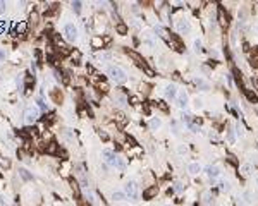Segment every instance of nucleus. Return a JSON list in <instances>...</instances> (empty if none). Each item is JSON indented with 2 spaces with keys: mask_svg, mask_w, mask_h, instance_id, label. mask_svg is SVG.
I'll return each mask as SVG.
<instances>
[{
  "mask_svg": "<svg viewBox=\"0 0 258 206\" xmlns=\"http://www.w3.org/2000/svg\"><path fill=\"white\" fill-rule=\"evenodd\" d=\"M244 199L250 203V201H251V192H244Z\"/></svg>",
  "mask_w": 258,
  "mask_h": 206,
  "instance_id": "25",
  "label": "nucleus"
},
{
  "mask_svg": "<svg viewBox=\"0 0 258 206\" xmlns=\"http://www.w3.org/2000/svg\"><path fill=\"white\" fill-rule=\"evenodd\" d=\"M109 74H110V77L116 81V83H119V84L126 83V79H127L126 72H124L121 67H110V69H109Z\"/></svg>",
  "mask_w": 258,
  "mask_h": 206,
  "instance_id": "1",
  "label": "nucleus"
},
{
  "mask_svg": "<svg viewBox=\"0 0 258 206\" xmlns=\"http://www.w3.org/2000/svg\"><path fill=\"white\" fill-rule=\"evenodd\" d=\"M64 33H65V38H67L69 41H76L78 40V29H76V26L74 24H65V28H64Z\"/></svg>",
  "mask_w": 258,
  "mask_h": 206,
  "instance_id": "3",
  "label": "nucleus"
},
{
  "mask_svg": "<svg viewBox=\"0 0 258 206\" xmlns=\"http://www.w3.org/2000/svg\"><path fill=\"white\" fill-rule=\"evenodd\" d=\"M157 192H158V187L157 185H152L150 189H146L145 192H143V198H145V199H150V198H153Z\"/></svg>",
  "mask_w": 258,
  "mask_h": 206,
  "instance_id": "10",
  "label": "nucleus"
},
{
  "mask_svg": "<svg viewBox=\"0 0 258 206\" xmlns=\"http://www.w3.org/2000/svg\"><path fill=\"white\" fill-rule=\"evenodd\" d=\"M102 156L105 158V162H107L109 165H114V167H116V160H117V156L114 155V151H110V149H103V151H102Z\"/></svg>",
  "mask_w": 258,
  "mask_h": 206,
  "instance_id": "6",
  "label": "nucleus"
},
{
  "mask_svg": "<svg viewBox=\"0 0 258 206\" xmlns=\"http://www.w3.org/2000/svg\"><path fill=\"white\" fill-rule=\"evenodd\" d=\"M116 167H117L119 170H126V162H124L122 158H117V160H116Z\"/></svg>",
  "mask_w": 258,
  "mask_h": 206,
  "instance_id": "17",
  "label": "nucleus"
},
{
  "mask_svg": "<svg viewBox=\"0 0 258 206\" xmlns=\"http://www.w3.org/2000/svg\"><path fill=\"white\" fill-rule=\"evenodd\" d=\"M205 174L208 175V177H210V179H215V177H219V175H220V168H219V167H206L205 168Z\"/></svg>",
  "mask_w": 258,
  "mask_h": 206,
  "instance_id": "9",
  "label": "nucleus"
},
{
  "mask_svg": "<svg viewBox=\"0 0 258 206\" xmlns=\"http://www.w3.org/2000/svg\"><path fill=\"white\" fill-rule=\"evenodd\" d=\"M227 137H229V141H234V134H232V131L227 132Z\"/></svg>",
  "mask_w": 258,
  "mask_h": 206,
  "instance_id": "27",
  "label": "nucleus"
},
{
  "mask_svg": "<svg viewBox=\"0 0 258 206\" xmlns=\"http://www.w3.org/2000/svg\"><path fill=\"white\" fill-rule=\"evenodd\" d=\"M256 182H258V177H256Z\"/></svg>",
  "mask_w": 258,
  "mask_h": 206,
  "instance_id": "31",
  "label": "nucleus"
},
{
  "mask_svg": "<svg viewBox=\"0 0 258 206\" xmlns=\"http://www.w3.org/2000/svg\"><path fill=\"white\" fill-rule=\"evenodd\" d=\"M5 9H7V4H5V2H0V14H4Z\"/></svg>",
  "mask_w": 258,
  "mask_h": 206,
  "instance_id": "21",
  "label": "nucleus"
},
{
  "mask_svg": "<svg viewBox=\"0 0 258 206\" xmlns=\"http://www.w3.org/2000/svg\"><path fill=\"white\" fill-rule=\"evenodd\" d=\"M131 55H132V57H136L138 60H141V58H139V55H136V53H131ZM139 64H141V67H145V69H146V65H145V60H143V62H139Z\"/></svg>",
  "mask_w": 258,
  "mask_h": 206,
  "instance_id": "24",
  "label": "nucleus"
},
{
  "mask_svg": "<svg viewBox=\"0 0 258 206\" xmlns=\"http://www.w3.org/2000/svg\"><path fill=\"white\" fill-rule=\"evenodd\" d=\"M220 189H222V191H229L231 187H229V184H227V182H222V184H220Z\"/></svg>",
  "mask_w": 258,
  "mask_h": 206,
  "instance_id": "22",
  "label": "nucleus"
},
{
  "mask_svg": "<svg viewBox=\"0 0 258 206\" xmlns=\"http://www.w3.org/2000/svg\"><path fill=\"white\" fill-rule=\"evenodd\" d=\"M124 198H126V192H119V191H117V192L112 194V199L114 201H122Z\"/></svg>",
  "mask_w": 258,
  "mask_h": 206,
  "instance_id": "15",
  "label": "nucleus"
},
{
  "mask_svg": "<svg viewBox=\"0 0 258 206\" xmlns=\"http://www.w3.org/2000/svg\"><path fill=\"white\" fill-rule=\"evenodd\" d=\"M24 119H26V122H35L38 119V108H35V106H29L26 110V113H24Z\"/></svg>",
  "mask_w": 258,
  "mask_h": 206,
  "instance_id": "4",
  "label": "nucleus"
},
{
  "mask_svg": "<svg viewBox=\"0 0 258 206\" xmlns=\"http://www.w3.org/2000/svg\"><path fill=\"white\" fill-rule=\"evenodd\" d=\"M195 48L196 50H201V41L200 40H195Z\"/></svg>",
  "mask_w": 258,
  "mask_h": 206,
  "instance_id": "23",
  "label": "nucleus"
},
{
  "mask_svg": "<svg viewBox=\"0 0 258 206\" xmlns=\"http://www.w3.org/2000/svg\"><path fill=\"white\" fill-rule=\"evenodd\" d=\"M256 29H258V26H256Z\"/></svg>",
  "mask_w": 258,
  "mask_h": 206,
  "instance_id": "32",
  "label": "nucleus"
},
{
  "mask_svg": "<svg viewBox=\"0 0 258 206\" xmlns=\"http://www.w3.org/2000/svg\"><path fill=\"white\" fill-rule=\"evenodd\" d=\"M236 129H237V131H236V132H237V136H243V134H244V131H243V129H241L239 126H237Z\"/></svg>",
  "mask_w": 258,
  "mask_h": 206,
  "instance_id": "26",
  "label": "nucleus"
},
{
  "mask_svg": "<svg viewBox=\"0 0 258 206\" xmlns=\"http://www.w3.org/2000/svg\"><path fill=\"white\" fill-rule=\"evenodd\" d=\"M188 170H189V174L196 175V174H200V172H201V165L200 163H189Z\"/></svg>",
  "mask_w": 258,
  "mask_h": 206,
  "instance_id": "11",
  "label": "nucleus"
},
{
  "mask_svg": "<svg viewBox=\"0 0 258 206\" xmlns=\"http://www.w3.org/2000/svg\"><path fill=\"white\" fill-rule=\"evenodd\" d=\"M165 96H167L169 100H176L177 98V88H176V84L165 86Z\"/></svg>",
  "mask_w": 258,
  "mask_h": 206,
  "instance_id": "7",
  "label": "nucleus"
},
{
  "mask_svg": "<svg viewBox=\"0 0 258 206\" xmlns=\"http://www.w3.org/2000/svg\"><path fill=\"white\" fill-rule=\"evenodd\" d=\"M117 31L121 33V34H126V31H127V28L124 26V24H119V26H117Z\"/></svg>",
  "mask_w": 258,
  "mask_h": 206,
  "instance_id": "18",
  "label": "nucleus"
},
{
  "mask_svg": "<svg viewBox=\"0 0 258 206\" xmlns=\"http://www.w3.org/2000/svg\"><path fill=\"white\" fill-rule=\"evenodd\" d=\"M160 126H162V120H160V119H152V120H150V127H152V129H158Z\"/></svg>",
  "mask_w": 258,
  "mask_h": 206,
  "instance_id": "16",
  "label": "nucleus"
},
{
  "mask_svg": "<svg viewBox=\"0 0 258 206\" xmlns=\"http://www.w3.org/2000/svg\"><path fill=\"white\" fill-rule=\"evenodd\" d=\"M126 196H129V198L134 199V201L139 198V189H138V184L134 180H129L126 184Z\"/></svg>",
  "mask_w": 258,
  "mask_h": 206,
  "instance_id": "2",
  "label": "nucleus"
},
{
  "mask_svg": "<svg viewBox=\"0 0 258 206\" xmlns=\"http://www.w3.org/2000/svg\"><path fill=\"white\" fill-rule=\"evenodd\" d=\"M0 206H7V198L4 194H0Z\"/></svg>",
  "mask_w": 258,
  "mask_h": 206,
  "instance_id": "20",
  "label": "nucleus"
},
{
  "mask_svg": "<svg viewBox=\"0 0 258 206\" xmlns=\"http://www.w3.org/2000/svg\"><path fill=\"white\" fill-rule=\"evenodd\" d=\"M72 9L76 12H81V2H72Z\"/></svg>",
  "mask_w": 258,
  "mask_h": 206,
  "instance_id": "19",
  "label": "nucleus"
},
{
  "mask_svg": "<svg viewBox=\"0 0 258 206\" xmlns=\"http://www.w3.org/2000/svg\"><path fill=\"white\" fill-rule=\"evenodd\" d=\"M177 106L179 108H186L188 106V93L186 91H177Z\"/></svg>",
  "mask_w": 258,
  "mask_h": 206,
  "instance_id": "5",
  "label": "nucleus"
},
{
  "mask_svg": "<svg viewBox=\"0 0 258 206\" xmlns=\"http://www.w3.org/2000/svg\"><path fill=\"white\" fill-rule=\"evenodd\" d=\"M176 189H177V191H183V184H181V182H177V184H176Z\"/></svg>",
  "mask_w": 258,
  "mask_h": 206,
  "instance_id": "28",
  "label": "nucleus"
},
{
  "mask_svg": "<svg viewBox=\"0 0 258 206\" xmlns=\"http://www.w3.org/2000/svg\"><path fill=\"white\" fill-rule=\"evenodd\" d=\"M19 175H21L22 180H33V175L29 174L26 168H19Z\"/></svg>",
  "mask_w": 258,
  "mask_h": 206,
  "instance_id": "12",
  "label": "nucleus"
},
{
  "mask_svg": "<svg viewBox=\"0 0 258 206\" xmlns=\"http://www.w3.org/2000/svg\"><path fill=\"white\" fill-rule=\"evenodd\" d=\"M0 58H5V52L4 50H0Z\"/></svg>",
  "mask_w": 258,
  "mask_h": 206,
  "instance_id": "30",
  "label": "nucleus"
},
{
  "mask_svg": "<svg viewBox=\"0 0 258 206\" xmlns=\"http://www.w3.org/2000/svg\"><path fill=\"white\" fill-rule=\"evenodd\" d=\"M244 93H246V96H248V100H250V101L258 103V96L255 95V93H251V91H248V90H244Z\"/></svg>",
  "mask_w": 258,
  "mask_h": 206,
  "instance_id": "14",
  "label": "nucleus"
},
{
  "mask_svg": "<svg viewBox=\"0 0 258 206\" xmlns=\"http://www.w3.org/2000/svg\"><path fill=\"white\" fill-rule=\"evenodd\" d=\"M176 26H177V31L179 33H188L191 29L189 21H186V19H179V21L176 22Z\"/></svg>",
  "mask_w": 258,
  "mask_h": 206,
  "instance_id": "8",
  "label": "nucleus"
},
{
  "mask_svg": "<svg viewBox=\"0 0 258 206\" xmlns=\"http://www.w3.org/2000/svg\"><path fill=\"white\" fill-rule=\"evenodd\" d=\"M241 174H243V177H250L251 175V165L250 163H244L241 167Z\"/></svg>",
  "mask_w": 258,
  "mask_h": 206,
  "instance_id": "13",
  "label": "nucleus"
},
{
  "mask_svg": "<svg viewBox=\"0 0 258 206\" xmlns=\"http://www.w3.org/2000/svg\"><path fill=\"white\" fill-rule=\"evenodd\" d=\"M179 153H186V148H184V146H179Z\"/></svg>",
  "mask_w": 258,
  "mask_h": 206,
  "instance_id": "29",
  "label": "nucleus"
}]
</instances>
